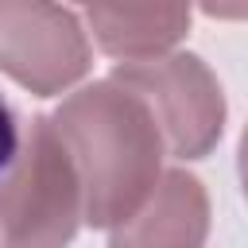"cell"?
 Returning a JSON list of instances; mask_svg holds the SVG:
<instances>
[{"instance_id": "obj_6", "label": "cell", "mask_w": 248, "mask_h": 248, "mask_svg": "<svg viewBox=\"0 0 248 248\" xmlns=\"http://www.w3.org/2000/svg\"><path fill=\"white\" fill-rule=\"evenodd\" d=\"M89 16L97 46L116 62L170 54L190 31L194 0H78Z\"/></svg>"}, {"instance_id": "obj_4", "label": "cell", "mask_w": 248, "mask_h": 248, "mask_svg": "<svg viewBox=\"0 0 248 248\" xmlns=\"http://www.w3.org/2000/svg\"><path fill=\"white\" fill-rule=\"evenodd\" d=\"M93 46L58 0H0V74L35 97H54L89 74Z\"/></svg>"}, {"instance_id": "obj_8", "label": "cell", "mask_w": 248, "mask_h": 248, "mask_svg": "<svg viewBox=\"0 0 248 248\" xmlns=\"http://www.w3.org/2000/svg\"><path fill=\"white\" fill-rule=\"evenodd\" d=\"M198 8L213 19H248V0H198Z\"/></svg>"}, {"instance_id": "obj_5", "label": "cell", "mask_w": 248, "mask_h": 248, "mask_svg": "<svg viewBox=\"0 0 248 248\" xmlns=\"http://www.w3.org/2000/svg\"><path fill=\"white\" fill-rule=\"evenodd\" d=\"M209 194L190 170H163L151 198L116 229L108 248H205Z\"/></svg>"}, {"instance_id": "obj_1", "label": "cell", "mask_w": 248, "mask_h": 248, "mask_svg": "<svg viewBox=\"0 0 248 248\" xmlns=\"http://www.w3.org/2000/svg\"><path fill=\"white\" fill-rule=\"evenodd\" d=\"M81 178L85 225L116 229L163 178V132L151 108L112 78L81 85L50 116Z\"/></svg>"}, {"instance_id": "obj_2", "label": "cell", "mask_w": 248, "mask_h": 248, "mask_svg": "<svg viewBox=\"0 0 248 248\" xmlns=\"http://www.w3.org/2000/svg\"><path fill=\"white\" fill-rule=\"evenodd\" d=\"M85 221L81 178L50 116L23 124V147L0 202V248H66Z\"/></svg>"}, {"instance_id": "obj_3", "label": "cell", "mask_w": 248, "mask_h": 248, "mask_svg": "<svg viewBox=\"0 0 248 248\" xmlns=\"http://www.w3.org/2000/svg\"><path fill=\"white\" fill-rule=\"evenodd\" d=\"M112 81L136 93L167 143V155L174 159H205L221 132H225V93L213 70L190 54V50H170L159 58H140V62H116Z\"/></svg>"}, {"instance_id": "obj_9", "label": "cell", "mask_w": 248, "mask_h": 248, "mask_svg": "<svg viewBox=\"0 0 248 248\" xmlns=\"http://www.w3.org/2000/svg\"><path fill=\"white\" fill-rule=\"evenodd\" d=\"M236 167H240V186H244V198H248V128H244L240 147H236Z\"/></svg>"}, {"instance_id": "obj_7", "label": "cell", "mask_w": 248, "mask_h": 248, "mask_svg": "<svg viewBox=\"0 0 248 248\" xmlns=\"http://www.w3.org/2000/svg\"><path fill=\"white\" fill-rule=\"evenodd\" d=\"M19 147H23V120H19V112L12 108V101L0 93V202H4L8 182H12V174H16Z\"/></svg>"}]
</instances>
